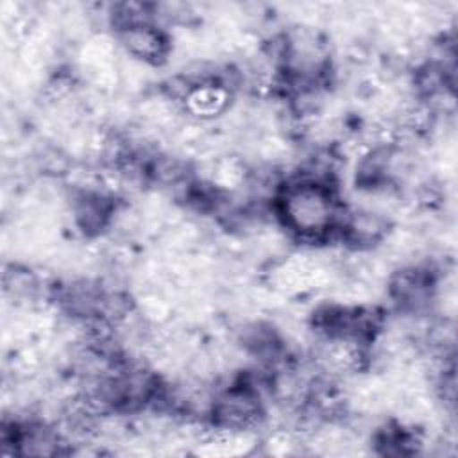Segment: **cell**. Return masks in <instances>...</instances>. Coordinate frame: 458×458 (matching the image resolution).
Wrapping results in <instances>:
<instances>
[{
  "label": "cell",
  "instance_id": "cell-1",
  "mask_svg": "<svg viewBox=\"0 0 458 458\" xmlns=\"http://www.w3.org/2000/svg\"><path fill=\"white\" fill-rule=\"evenodd\" d=\"M276 211L288 231L308 242H320L338 233L345 215L329 181L306 174L279 186Z\"/></svg>",
  "mask_w": 458,
  "mask_h": 458
},
{
  "label": "cell",
  "instance_id": "cell-2",
  "mask_svg": "<svg viewBox=\"0 0 458 458\" xmlns=\"http://www.w3.org/2000/svg\"><path fill=\"white\" fill-rule=\"evenodd\" d=\"M120 36L122 45L127 48V52L143 61L157 63L166 52L165 34L148 20H138L120 25Z\"/></svg>",
  "mask_w": 458,
  "mask_h": 458
}]
</instances>
